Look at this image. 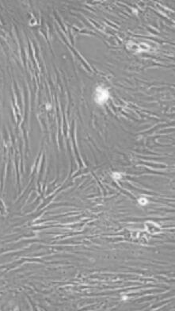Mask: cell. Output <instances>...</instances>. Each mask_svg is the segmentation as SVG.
I'll list each match as a JSON object with an SVG mask.
<instances>
[{
	"label": "cell",
	"mask_w": 175,
	"mask_h": 311,
	"mask_svg": "<svg viewBox=\"0 0 175 311\" xmlns=\"http://www.w3.org/2000/svg\"><path fill=\"white\" fill-rule=\"evenodd\" d=\"M108 99H109L108 91L102 87H98L97 91H96V95H95L96 102L99 104H103L107 101Z\"/></svg>",
	"instance_id": "6da1fadb"
},
{
	"label": "cell",
	"mask_w": 175,
	"mask_h": 311,
	"mask_svg": "<svg viewBox=\"0 0 175 311\" xmlns=\"http://www.w3.org/2000/svg\"><path fill=\"white\" fill-rule=\"evenodd\" d=\"M139 202H140L141 205H145V204H147V199H145V198H141V199L139 200Z\"/></svg>",
	"instance_id": "7a4b0ae2"
}]
</instances>
